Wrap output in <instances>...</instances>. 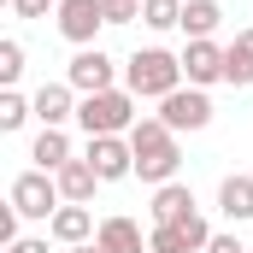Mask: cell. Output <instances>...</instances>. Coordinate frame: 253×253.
<instances>
[{
    "instance_id": "6da1fadb",
    "label": "cell",
    "mask_w": 253,
    "mask_h": 253,
    "mask_svg": "<svg viewBox=\"0 0 253 253\" xmlns=\"http://www.w3.org/2000/svg\"><path fill=\"white\" fill-rule=\"evenodd\" d=\"M129 147H135V177H141V183H153V189L177 183V171H183V147H177V135L159 124L153 112H147V118H135Z\"/></svg>"
},
{
    "instance_id": "7a4b0ae2",
    "label": "cell",
    "mask_w": 253,
    "mask_h": 253,
    "mask_svg": "<svg viewBox=\"0 0 253 253\" xmlns=\"http://www.w3.org/2000/svg\"><path fill=\"white\" fill-rule=\"evenodd\" d=\"M124 88L135 94V100H165V94H177V88H183V53H165V47L129 53Z\"/></svg>"
},
{
    "instance_id": "3957f363",
    "label": "cell",
    "mask_w": 253,
    "mask_h": 253,
    "mask_svg": "<svg viewBox=\"0 0 253 253\" xmlns=\"http://www.w3.org/2000/svg\"><path fill=\"white\" fill-rule=\"evenodd\" d=\"M77 124L88 129V135H129V129H135V94H129V88L83 94V100H77Z\"/></svg>"
},
{
    "instance_id": "277c9868",
    "label": "cell",
    "mask_w": 253,
    "mask_h": 253,
    "mask_svg": "<svg viewBox=\"0 0 253 253\" xmlns=\"http://www.w3.org/2000/svg\"><path fill=\"white\" fill-rule=\"evenodd\" d=\"M65 83L77 94H106V88H118V65H112L106 47H77L71 65H65Z\"/></svg>"
},
{
    "instance_id": "5b68a950",
    "label": "cell",
    "mask_w": 253,
    "mask_h": 253,
    "mask_svg": "<svg viewBox=\"0 0 253 253\" xmlns=\"http://www.w3.org/2000/svg\"><path fill=\"white\" fill-rule=\"evenodd\" d=\"M83 159L94 165L100 183H124V177H135V147H129V135H88Z\"/></svg>"
},
{
    "instance_id": "8992f818",
    "label": "cell",
    "mask_w": 253,
    "mask_h": 253,
    "mask_svg": "<svg viewBox=\"0 0 253 253\" xmlns=\"http://www.w3.org/2000/svg\"><path fill=\"white\" fill-rule=\"evenodd\" d=\"M153 118L171 129V135H183V129H206V124H212V100H206V88H177V94L159 100Z\"/></svg>"
},
{
    "instance_id": "52a82bcc",
    "label": "cell",
    "mask_w": 253,
    "mask_h": 253,
    "mask_svg": "<svg viewBox=\"0 0 253 253\" xmlns=\"http://www.w3.org/2000/svg\"><path fill=\"white\" fill-rule=\"evenodd\" d=\"M12 206L24 212V218H53L65 206L59 183H53V171H24L18 183H12Z\"/></svg>"
},
{
    "instance_id": "ba28073f",
    "label": "cell",
    "mask_w": 253,
    "mask_h": 253,
    "mask_svg": "<svg viewBox=\"0 0 253 253\" xmlns=\"http://www.w3.org/2000/svg\"><path fill=\"white\" fill-rule=\"evenodd\" d=\"M53 12H59V36L71 47H94V36L106 24V0H59Z\"/></svg>"
},
{
    "instance_id": "9c48e42d",
    "label": "cell",
    "mask_w": 253,
    "mask_h": 253,
    "mask_svg": "<svg viewBox=\"0 0 253 253\" xmlns=\"http://www.w3.org/2000/svg\"><path fill=\"white\" fill-rule=\"evenodd\" d=\"M224 53H230V47H218V42H189V47H183V77H189V88L224 83Z\"/></svg>"
},
{
    "instance_id": "30bf717a",
    "label": "cell",
    "mask_w": 253,
    "mask_h": 253,
    "mask_svg": "<svg viewBox=\"0 0 253 253\" xmlns=\"http://www.w3.org/2000/svg\"><path fill=\"white\" fill-rule=\"evenodd\" d=\"M47 236H53L59 248H83V242H94V236H100V224H94V212H88V206H71V200H65L59 212L47 218Z\"/></svg>"
},
{
    "instance_id": "8fae6325",
    "label": "cell",
    "mask_w": 253,
    "mask_h": 253,
    "mask_svg": "<svg viewBox=\"0 0 253 253\" xmlns=\"http://www.w3.org/2000/svg\"><path fill=\"white\" fill-rule=\"evenodd\" d=\"M30 106H36L42 129H65V118H77V88L71 83H42L30 94Z\"/></svg>"
},
{
    "instance_id": "7c38bea8",
    "label": "cell",
    "mask_w": 253,
    "mask_h": 253,
    "mask_svg": "<svg viewBox=\"0 0 253 253\" xmlns=\"http://www.w3.org/2000/svg\"><path fill=\"white\" fill-rule=\"evenodd\" d=\"M100 253H147V236H141V224L124 218V212H112V218H100Z\"/></svg>"
},
{
    "instance_id": "4fadbf2b",
    "label": "cell",
    "mask_w": 253,
    "mask_h": 253,
    "mask_svg": "<svg viewBox=\"0 0 253 253\" xmlns=\"http://www.w3.org/2000/svg\"><path fill=\"white\" fill-rule=\"evenodd\" d=\"M53 183H59V194L71 200V206H88V200H94V189H100V177H94V165H88V159L59 165V171H53Z\"/></svg>"
},
{
    "instance_id": "5bb4252c",
    "label": "cell",
    "mask_w": 253,
    "mask_h": 253,
    "mask_svg": "<svg viewBox=\"0 0 253 253\" xmlns=\"http://www.w3.org/2000/svg\"><path fill=\"white\" fill-rule=\"evenodd\" d=\"M147 212H153V224H183V218L200 212V206H194L189 183H165V189H153V206H147Z\"/></svg>"
},
{
    "instance_id": "9a60e30c",
    "label": "cell",
    "mask_w": 253,
    "mask_h": 253,
    "mask_svg": "<svg viewBox=\"0 0 253 253\" xmlns=\"http://www.w3.org/2000/svg\"><path fill=\"white\" fill-rule=\"evenodd\" d=\"M218 212L230 224H248L253 218V177H224L218 183Z\"/></svg>"
},
{
    "instance_id": "2e32d148",
    "label": "cell",
    "mask_w": 253,
    "mask_h": 253,
    "mask_svg": "<svg viewBox=\"0 0 253 253\" xmlns=\"http://www.w3.org/2000/svg\"><path fill=\"white\" fill-rule=\"evenodd\" d=\"M30 159H36V171H59V165H71L77 153H71V135L65 129H42L36 141H30Z\"/></svg>"
},
{
    "instance_id": "e0dca14e",
    "label": "cell",
    "mask_w": 253,
    "mask_h": 253,
    "mask_svg": "<svg viewBox=\"0 0 253 253\" xmlns=\"http://www.w3.org/2000/svg\"><path fill=\"white\" fill-rule=\"evenodd\" d=\"M218 24H224V6L218 0H183V36L189 42H212Z\"/></svg>"
},
{
    "instance_id": "ac0fdd59",
    "label": "cell",
    "mask_w": 253,
    "mask_h": 253,
    "mask_svg": "<svg viewBox=\"0 0 253 253\" xmlns=\"http://www.w3.org/2000/svg\"><path fill=\"white\" fill-rule=\"evenodd\" d=\"M224 83H230V88H248L253 83V30H242V36L230 42V53H224Z\"/></svg>"
},
{
    "instance_id": "d6986e66",
    "label": "cell",
    "mask_w": 253,
    "mask_h": 253,
    "mask_svg": "<svg viewBox=\"0 0 253 253\" xmlns=\"http://www.w3.org/2000/svg\"><path fill=\"white\" fill-rule=\"evenodd\" d=\"M147 30H183V0H141Z\"/></svg>"
},
{
    "instance_id": "ffe728a7",
    "label": "cell",
    "mask_w": 253,
    "mask_h": 253,
    "mask_svg": "<svg viewBox=\"0 0 253 253\" xmlns=\"http://www.w3.org/2000/svg\"><path fill=\"white\" fill-rule=\"evenodd\" d=\"M30 118H36V106H30L18 88H6V94H0V129L12 135V129H24V124H30Z\"/></svg>"
},
{
    "instance_id": "44dd1931",
    "label": "cell",
    "mask_w": 253,
    "mask_h": 253,
    "mask_svg": "<svg viewBox=\"0 0 253 253\" xmlns=\"http://www.w3.org/2000/svg\"><path fill=\"white\" fill-rule=\"evenodd\" d=\"M147 253H189L183 224H153V230H147Z\"/></svg>"
},
{
    "instance_id": "7402d4cb",
    "label": "cell",
    "mask_w": 253,
    "mask_h": 253,
    "mask_svg": "<svg viewBox=\"0 0 253 253\" xmlns=\"http://www.w3.org/2000/svg\"><path fill=\"white\" fill-rule=\"evenodd\" d=\"M18 77H24V42H12V36H6V42H0V83L12 88Z\"/></svg>"
},
{
    "instance_id": "603a6c76",
    "label": "cell",
    "mask_w": 253,
    "mask_h": 253,
    "mask_svg": "<svg viewBox=\"0 0 253 253\" xmlns=\"http://www.w3.org/2000/svg\"><path fill=\"white\" fill-rule=\"evenodd\" d=\"M141 18V0H106V24H135Z\"/></svg>"
},
{
    "instance_id": "cb8c5ba5",
    "label": "cell",
    "mask_w": 253,
    "mask_h": 253,
    "mask_svg": "<svg viewBox=\"0 0 253 253\" xmlns=\"http://www.w3.org/2000/svg\"><path fill=\"white\" fill-rule=\"evenodd\" d=\"M18 218H24V212L6 200V206H0V248H12V242H18Z\"/></svg>"
},
{
    "instance_id": "d4e9b609",
    "label": "cell",
    "mask_w": 253,
    "mask_h": 253,
    "mask_svg": "<svg viewBox=\"0 0 253 253\" xmlns=\"http://www.w3.org/2000/svg\"><path fill=\"white\" fill-rule=\"evenodd\" d=\"M47 6H59V0H12L18 18H47Z\"/></svg>"
},
{
    "instance_id": "484cf974",
    "label": "cell",
    "mask_w": 253,
    "mask_h": 253,
    "mask_svg": "<svg viewBox=\"0 0 253 253\" xmlns=\"http://www.w3.org/2000/svg\"><path fill=\"white\" fill-rule=\"evenodd\" d=\"M206 253H248V248H242V242H236V236H230V230H218V236H212V242H206Z\"/></svg>"
},
{
    "instance_id": "4316f807",
    "label": "cell",
    "mask_w": 253,
    "mask_h": 253,
    "mask_svg": "<svg viewBox=\"0 0 253 253\" xmlns=\"http://www.w3.org/2000/svg\"><path fill=\"white\" fill-rule=\"evenodd\" d=\"M6 253H47V236H18Z\"/></svg>"
},
{
    "instance_id": "83f0119b",
    "label": "cell",
    "mask_w": 253,
    "mask_h": 253,
    "mask_svg": "<svg viewBox=\"0 0 253 253\" xmlns=\"http://www.w3.org/2000/svg\"><path fill=\"white\" fill-rule=\"evenodd\" d=\"M65 253H100V242H83V248H65Z\"/></svg>"
},
{
    "instance_id": "f1b7e54d",
    "label": "cell",
    "mask_w": 253,
    "mask_h": 253,
    "mask_svg": "<svg viewBox=\"0 0 253 253\" xmlns=\"http://www.w3.org/2000/svg\"><path fill=\"white\" fill-rule=\"evenodd\" d=\"M248 253H253V248H248Z\"/></svg>"
}]
</instances>
